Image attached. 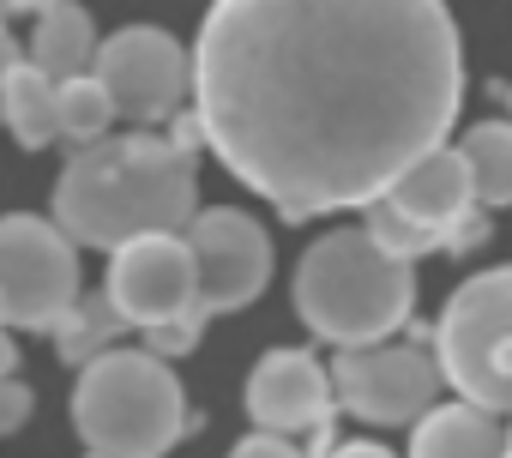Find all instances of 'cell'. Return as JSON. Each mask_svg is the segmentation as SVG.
I'll return each mask as SVG.
<instances>
[{
	"label": "cell",
	"mask_w": 512,
	"mask_h": 458,
	"mask_svg": "<svg viewBox=\"0 0 512 458\" xmlns=\"http://www.w3.org/2000/svg\"><path fill=\"white\" fill-rule=\"evenodd\" d=\"M109 127H115V103H109V91H103L91 73L55 85V133H61V139L97 145V139H109Z\"/></svg>",
	"instance_id": "17"
},
{
	"label": "cell",
	"mask_w": 512,
	"mask_h": 458,
	"mask_svg": "<svg viewBox=\"0 0 512 458\" xmlns=\"http://www.w3.org/2000/svg\"><path fill=\"white\" fill-rule=\"evenodd\" d=\"M91 79L109 91L115 121H133L145 133H157L163 121L181 115V103L193 91V61H187V49L169 31L127 25V31H115V37L97 43Z\"/></svg>",
	"instance_id": "9"
},
{
	"label": "cell",
	"mask_w": 512,
	"mask_h": 458,
	"mask_svg": "<svg viewBox=\"0 0 512 458\" xmlns=\"http://www.w3.org/2000/svg\"><path fill=\"white\" fill-rule=\"evenodd\" d=\"M13 61H19V43H13V31H7V25H0V85H7Z\"/></svg>",
	"instance_id": "22"
},
{
	"label": "cell",
	"mask_w": 512,
	"mask_h": 458,
	"mask_svg": "<svg viewBox=\"0 0 512 458\" xmlns=\"http://www.w3.org/2000/svg\"><path fill=\"white\" fill-rule=\"evenodd\" d=\"M506 452V434L488 410L476 404H434L416 416V434H410V458H500Z\"/></svg>",
	"instance_id": "13"
},
{
	"label": "cell",
	"mask_w": 512,
	"mask_h": 458,
	"mask_svg": "<svg viewBox=\"0 0 512 458\" xmlns=\"http://www.w3.org/2000/svg\"><path fill=\"white\" fill-rule=\"evenodd\" d=\"M332 398L344 410H356L362 422H380V428H398V422H416L422 410H434V392H440V368L428 350L416 344H350L332 356Z\"/></svg>",
	"instance_id": "10"
},
{
	"label": "cell",
	"mask_w": 512,
	"mask_h": 458,
	"mask_svg": "<svg viewBox=\"0 0 512 458\" xmlns=\"http://www.w3.org/2000/svg\"><path fill=\"white\" fill-rule=\"evenodd\" d=\"M470 175H464V157L434 145L428 157H416L374 205H368V236L398 254V260H416L428 248H446V242H470L476 236V223L470 217Z\"/></svg>",
	"instance_id": "7"
},
{
	"label": "cell",
	"mask_w": 512,
	"mask_h": 458,
	"mask_svg": "<svg viewBox=\"0 0 512 458\" xmlns=\"http://www.w3.org/2000/svg\"><path fill=\"white\" fill-rule=\"evenodd\" d=\"M181 242L193 254L199 314H235V308H247L253 296H260L266 278H272V242H266V229L253 223L247 211H235V205L193 211V223L181 229Z\"/></svg>",
	"instance_id": "11"
},
{
	"label": "cell",
	"mask_w": 512,
	"mask_h": 458,
	"mask_svg": "<svg viewBox=\"0 0 512 458\" xmlns=\"http://www.w3.org/2000/svg\"><path fill=\"white\" fill-rule=\"evenodd\" d=\"M320 458H392V452L374 446V440H338V446H326Z\"/></svg>",
	"instance_id": "21"
},
{
	"label": "cell",
	"mask_w": 512,
	"mask_h": 458,
	"mask_svg": "<svg viewBox=\"0 0 512 458\" xmlns=\"http://www.w3.org/2000/svg\"><path fill=\"white\" fill-rule=\"evenodd\" d=\"M109 308L121 326H139L151 338V356H181L199 344V296H193V254L181 236H139L115 248L109 260Z\"/></svg>",
	"instance_id": "6"
},
{
	"label": "cell",
	"mask_w": 512,
	"mask_h": 458,
	"mask_svg": "<svg viewBox=\"0 0 512 458\" xmlns=\"http://www.w3.org/2000/svg\"><path fill=\"white\" fill-rule=\"evenodd\" d=\"M0 326H7V320H0Z\"/></svg>",
	"instance_id": "27"
},
{
	"label": "cell",
	"mask_w": 512,
	"mask_h": 458,
	"mask_svg": "<svg viewBox=\"0 0 512 458\" xmlns=\"http://www.w3.org/2000/svg\"><path fill=\"white\" fill-rule=\"evenodd\" d=\"M500 458H512V434H506V452H500Z\"/></svg>",
	"instance_id": "24"
},
{
	"label": "cell",
	"mask_w": 512,
	"mask_h": 458,
	"mask_svg": "<svg viewBox=\"0 0 512 458\" xmlns=\"http://www.w3.org/2000/svg\"><path fill=\"white\" fill-rule=\"evenodd\" d=\"M31 404H37V398H31V386H25L19 374L0 380V434H19V428L31 422Z\"/></svg>",
	"instance_id": "19"
},
{
	"label": "cell",
	"mask_w": 512,
	"mask_h": 458,
	"mask_svg": "<svg viewBox=\"0 0 512 458\" xmlns=\"http://www.w3.org/2000/svg\"><path fill=\"white\" fill-rule=\"evenodd\" d=\"M85 458H103V452H85Z\"/></svg>",
	"instance_id": "25"
},
{
	"label": "cell",
	"mask_w": 512,
	"mask_h": 458,
	"mask_svg": "<svg viewBox=\"0 0 512 458\" xmlns=\"http://www.w3.org/2000/svg\"><path fill=\"white\" fill-rule=\"evenodd\" d=\"M464 175H470V199L482 211L512 205V121H476L458 145Z\"/></svg>",
	"instance_id": "16"
},
{
	"label": "cell",
	"mask_w": 512,
	"mask_h": 458,
	"mask_svg": "<svg viewBox=\"0 0 512 458\" xmlns=\"http://www.w3.org/2000/svg\"><path fill=\"white\" fill-rule=\"evenodd\" d=\"M199 211L193 151L163 133H109L79 145L55 181V229L79 248H127L139 236H181Z\"/></svg>",
	"instance_id": "2"
},
{
	"label": "cell",
	"mask_w": 512,
	"mask_h": 458,
	"mask_svg": "<svg viewBox=\"0 0 512 458\" xmlns=\"http://www.w3.org/2000/svg\"><path fill=\"white\" fill-rule=\"evenodd\" d=\"M296 308L314 338L350 350L392 338L416 308V272L410 260L386 254L368 229H332L296 266Z\"/></svg>",
	"instance_id": "3"
},
{
	"label": "cell",
	"mask_w": 512,
	"mask_h": 458,
	"mask_svg": "<svg viewBox=\"0 0 512 458\" xmlns=\"http://www.w3.org/2000/svg\"><path fill=\"white\" fill-rule=\"evenodd\" d=\"M79 302V248L49 217H0V320L25 332H55Z\"/></svg>",
	"instance_id": "8"
},
{
	"label": "cell",
	"mask_w": 512,
	"mask_h": 458,
	"mask_svg": "<svg viewBox=\"0 0 512 458\" xmlns=\"http://www.w3.org/2000/svg\"><path fill=\"white\" fill-rule=\"evenodd\" d=\"M121 332V314L109 308V296H79L73 308H67V320L55 326V344H61V356L67 362H91V356H103V350H115L109 338Z\"/></svg>",
	"instance_id": "18"
},
{
	"label": "cell",
	"mask_w": 512,
	"mask_h": 458,
	"mask_svg": "<svg viewBox=\"0 0 512 458\" xmlns=\"http://www.w3.org/2000/svg\"><path fill=\"white\" fill-rule=\"evenodd\" d=\"M506 103H512V91H506Z\"/></svg>",
	"instance_id": "26"
},
{
	"label": "cell",
	"mask_w": 512,
	"mask_h": 458,
	"mask_svg": "<svg viewBox=\"0 0 512 458\" xmlns=\"http://www.w3.org/2000/svg\"><path fill=\"white\" fill-rule=\"evenodd\" d=\"M73 422L85 452H103V458H163L193 428L175 368L151 350L91 356L73 386Z\"/></svg>",
	"instance_id": "4"
},
{
	"label": "cell",
	"mask_w": 512,
	"mask_h": 458,
	"mask_svg": "<svg viewBox=\"0 0 512 458\" xmlns=\"http://www.w3.org/2000/svg\"><path fill=\"white\" fill-rule=\"evenodd\" d=\"M434 368L488 416H512V266L458 284L434 332Z\"/></svg>",
	"instance_id": "5"
},
{
	"label": "cell",
	"mask_w": 512,
	"mask_h": 458,
	"mask_svg": "<svg viewBox=\"0 0 512 458\" xmlns=\"http://www.w3.org/2000/svg\"><path fill=\"white\" fill-rule=\"evenodd\" d=\"M332 410V374L308 350H266L260 368L247 374V416L266 434H314L332 422Z\"/></svg>",
	"instance_id": "12"
},
{
	"label": "cell",
	"mask_w": 512,
	"mask_h": 458,
	"mask_svg": "<svg viewBox=\"0 0 512 458\" xmlns=\"http://www.w3.org/2000/svg\"><path fill=\"white\" fill-rule=\"evenodd\" d=\"M91 61H97V25H91V13L73 7V0H49V7L37 13V31H31V67H43L61 85V79L91 73Z\"/></svg>",
	"instance_id": "14"
},
{
	"label": "cell",
	"mask_w": 512,
	"mask_h": 458,
	"mask_svg": "<svg viewBox=\"0 0 512 458\" xmlns=\"http://www.w3.org/2000/svg\"><path fill=\"white\" fill-rule=\"evenodd\" d=\"M229 458H308V452H302L290 434H266V428H260V434H241Z\"/></svg>",
	"instance_id": "20"
},
{
	"label": "cell",
	"mask_w": 512,
	"mask_h": 458,
	"mask_svg": "<svg viewBox=\"0 0 512 458\" xmlns=\"http://www.w3.org/2000/svg\"><path fill=\"white\" fill-rule=\"evenodd\" d=\"M187 61L199 139L290 223L374 205L464 97L446 0H211Z\"/></svg>",
	"instance_id": "1"
},
{
	"label": "cell",
	"mask_w": 512,
	"mask_h": 458,
	"mask_svg": "<svg viewBox=\"0 0 512 458\" xmlns=\"http://www.w3.org/2000/svg\"><path fill=\"white\" fill-rule=\"evenodd\" d=\"M0 121H7V133L25 145V151H43L55 145V79L31 61H13L7 85H0Z\"/></svg>",
	"instance_id": "15"
},
{
	"label": "cell",
	"mask_w": 512,
	"mask_h": 458,
	"mask_svg": "<svg viewBox=\"0 0 512 458\" xmlns=\"http://www.w3.org/2000/svg\"><path fill=\"white\" fill-rule=\"evenodd\" d=\"M13 368H19V350L7 344V332H0V380H13Z\"/></svg>",
	"instance_id": "23"
}]
</instances>
